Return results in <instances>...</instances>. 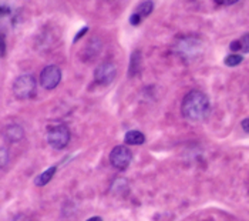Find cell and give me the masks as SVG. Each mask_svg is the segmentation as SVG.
Segmentation results:
<instances>
[{
    "label": "cell",
    "mask_w": 249,
    "mask_h": 221,
    "mask_svg": "<svg viewBox=\"0 0 249 221\" xmlns=\"http://www.w3.org/2000/svg\"><path fill=\"white\" fill-rule=\"evenodd\" d=\"M211 110V103L207 94L199 90L187 93L181 103V113L191 121H201L207 119Z\"/></svg>",
    "instance_id": "obj_1"
},
{
    "label": "cell",
    "mask_w": 249,
    "mask_h": 221,
    "mask_svg": "<svg viewBox=\"0 0 249 221\" xmlns=\"http://www.w3.org/2000/svg\"><path fill=\"white\" fill-rule=\"evenodd\" d=\"M36 79L33 74H21L13 83V94L19 100H29L36 94Z\"/></svg>",
    "instance_id": "obj_2"
},
{
    "label": "cell",
    "mask_w": 249,
    "mask_h": 221,
    "mask_svg": "<svg viewBox=\"0 0 249 221\" xmlns=\"http://www.w3.org/2000/svg\"><path fill=\"white\" fill-rule=\"evenodd\" d=\"M70 130L66 124H54L47 127V143L54 150H63L70 143Z\"/></svg>",
    "instance_id": "obj_3"
},
{
    "label": "cell",
    "mask_w": 249,
    "mask_h": 221,
    "mask_svg": "<svg viewBox=\"0 0 249 221\" xmlns=\"http://www.w3.org/2000/svg\"><path fill=\"white\" fill-rule=\"evenodd\" d=\"M133 160V153L127 146H115L110 153V163L117 170H125Z\"/></svg>",
    "instance_id": "obj_4"
},
{
    "label": "cell",
    "mask_w": 249,
    "mask_h": 221,
    "mask_svg": "<svg viewBox=\"0 0 249 221\" xmlns=\"http://www.w3.org/2000/svg\"><path fill=\"white\" fill-rule=\"evenodd\" d=\"M61 81V70L60 67L50 64L44 67L40 73V84L46 90H53L56 89Z\"/></svg>",
    "instance_id": "obj_5"
},
{
    "label": "cell",
    "mask_w": 249,
    "mask_h": 221,
    "mask_svg": "<svg viewBox=\"0 0 249 221\" xmlns=\"http://www.w3.org/2000/svg\"><path fill=\"white\" fill-rule=\"evenodd\" d=\"M115 76H117V67L113 63H103L100 64L94 72V80L97 84L101 86H110L114 81Z\"/></svg>",
    "instance_id": "obj_6"
},
{
    "label": "cell",
    "mask_w": 249,
    "mask_h": 221,
    "mask_svg": "<svg viewBox=\"0 0 249 221\" xmlns=\"http://www.w3.org/2000/svg\"><path fill=\"white\" fill-rule=\"evenodd\" d=\"M177 52L184 57H195L201 52V41L194 39V37H185L181 39L178 46H177Z\"/></svg>",
    "instance_id": "obj_7"
},
{
    "label": "cell",
    "mask_w": 249,
    "mask_h": 221,
    "mask_svg": "<svg viewBox=\"0 0 249 221\" xmlns=\"http://www.w3.org/2000/svg\"><path fill=\"white\" fill-rule=\"evenodd\" d=\"M4 137L10 143H19L20 140L24 137V130L20 124H9L4 129Z\"/></svg>",
    "instance_id": "obj_8"
},
{
    "label": "cell",
    "mask_w": 249,
    "mask_h": 221,
    "mask_svg": "<svg viewBox=\"0 0 249 221\" xmlns=\"http://www.w3.org/2000/svg\"><path fill=\"white\" fill-rule=\"evenodd\" d=\"M124 141L130 146H140V144H144L145 141V136L138 131V130H130L125 133L124 136Z\"/></svg>",
    "instance_id": "obj_9"
},
{
    "label": "cell",
    "mask_w": 249,
    "mask_h": 221,
    "mask_svg": "<svg viewBox=\"0 0 249 221\" xmlns=\"http://www.w3.org/2000/svg\"><path fill=\"white\" fill-rule=\"evenodd\" d=\"M141 63H142V59H141V52L140 50H135L131 55L130 59V67H128V76L130 77H135L140 69H141Z\"/></svg>",
    "instance_id": "obj_10"
},
{
    "label": "cell",
    "mask_w": 249,
    "mask_h": 221,
    "mask_svg": "<svg viewBox=\"0 0 249 221\" xmlns=\"http://www.w3.org/2000/svg\"><path fill=\"white\" fill-rule=\"evenodd\" d=\"M56 171H57V167H50V168H47L46 171H43L41 174H38L37 177L35 179V184L38 185V187H43V185L49 184L50 180L54 177Z\"/></svg>",
    "instance_id": "obj_11"
},
{
    "label": "cell",
    "mask_w": 249,
    "mask_h": 221,
    "mask_svg": "<svg viewBox=\"0 0 249 221\" xmlns=\"http://www.w3.org/2000/svg\"><path fill=\"white\" fill-rule=\"evenodd\" d=\"M154 10V3L153 1H142V3H140L138 6H137V9H135V15L137 16H140L141 19L147 18V16H150V13H153Z\"/></svg>",
    "instance_id": "obj_12"
},
{
    "label": "cell",
    "mask_w": 249,
    "mask_h": 221,
    "mask_svg": "<svg viewBox=\"0 0 249 221\" xmlns=\"http://www.w3.org/2000/svg\"><path fill=\"white\" fill-rule=\"evenodd\" d=\"M242 60H244V57L241 55H230L225 57L224 63L230 67H235V66H239L242 63Z\"/></svg>",
    "instance_id": "obj_13"
},
{
    "label": "cell",
    "mask_w": 249,
    "mask_h": 221,
    "mask_svg": "<svg viewBox=\"0 0 249 221\" xmlns=\"http://www.w3.org/2000/svg\"><path fill=\"white\" fill-rule=\"evenodd\" d=\"M7 163H9V151L7 148L0 147V170L7 166Z\"/></svg>",
    "instance_id": "obj_14"
},
{
    "label": "cell",
    "mask_w": 249,
    "mask_h": 221,
    "mask_svg": "<svg viewBox=\"0 0 249 221\" xmlns=\"http://www.w3.org/2000/svg\"><path fill=\"white\" fill-rule=\"evenodd\" d=\"M239 46H241V50L244 53H249V33L244 35L239 39Z\"/></svg>",
    "instance_id": "obj_15"
},
{
    "label": "cell",
    "mask_w": 249,
    "mask_h": 221,
    "mask_svg": "<svg viewBox=\"0 0 249 221\" xmlns=\"http://www.w3.org/2000/svg\"><path fill=\"white\" fill-rule=\"evenodd\" d=\"M7 52V44H6V36L4 33L0 32V59H3Z\"/></svg>",
    "instance_id": "obj_16"
},
{
    "label": "cell",
    "mask_w": 249,
    "mask_h": 221,
    "mask_svg": "<svg viewBox=\"0 0 249 221\" xmlns=\"http://www.w3.org/2000/svg\"><path fill=\"white\" fill-rule=\"evenodd\" d=\"M141 20H142V19L140 18V16H137L135 13H133L131 18H130V23H131L133 26H138V24L141 23Z\"/></svg>",
    "instance_id": "obj_17"
},
{
    "label": "cell",
    "mask_w": 249,
    "mask_h": 221,
    "mask_svg": "<svg viewBox=\"0 0 249 221\" xmlns=\"http://www.w3.org/2000/svg\"><path fill=\"white\" fill-rule=\"evenodd\" d=\"M87 32H89V27H87V26H86V27H83V29H81V30H80V32L77 33L76 37H74V41H77V40H80V39L83 37V35H86Z\"/></svg>",
    "instance_id": "obj_18"
},
{
    "label": "cell",
    "mask_w": 249,
    "mask_h": 221,
    "mask_svg": "<svg viewBox=\"0 0 249 221\" xmlns=\"http://www.w3.org/2000/svg\"><path fill=\"white\" fill-rule=\"evenodd\" d=\"M241 126H242V130H244L245 133H248V134H249V119H245V120H242Z\"/></svg>",
    "instance_id": "obj_19"
},
{
    "label": "cell",
    "mask_w": 249,
    "mask_h": 221,
    "mask_svg": "<svg viewBox=\"0 0 249 221\" xmlns=\"http://www.w3.org/2000/svg\"><path fill=\"white\" fill-rule=\"evenodd\" d=\"M9 7L7 6H0V15H9Z\"/></svg>",
    "instance_id": "obj_20"
},
{
    "label": "cell",
    "mask_w": 249,
    "mask_h": 221,
    "mask_svg": "<svg viewBox=\"0 0 249 221\" xmlns=\"http://www.w3.org/2000/svg\"><path fill=\"white\" fill-rule=\"evenodd\" d=\"M87 221H103V219H101V217H98V216H94V217L89 219Z\"/></svg>",
    "instance_id": "obj_21"
}]
</instances>
